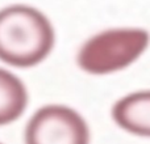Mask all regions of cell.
<instances>
[{
    "mask_svg": "<svg viewBox=\"0 0 150 144\" xmlns=\"http://www.w3.org/2000/svg\"><path fill=\"white\" fill-rule=\"evenodd\" d=\"M55 31L37 8L13 4L0 9V60L16 68H30L50 55Z\"/></svg>",
    "mask_w": 150,
    "mask_h": 144,
    "instance_id": "obj_1",
    "label": "cell"
},
{
    "mask_svg": "<svg viewBox=\"0 0 150 144\" xmlns=\"http://www.w3.org/2000/svg\"><path fill=\"white\" fill-rule=\"evenodd\" d=\"M150 45V33L142 28H112L96 33L80 46L76 63L90 75H109L137 62Z\"/></svg>",
    "mask_w": 150,
    "mask_h": 144,
    "instance_id": "obj_2",
    "label": "cell"
},
{
    "mask_svg": "<svg viewBox=\"0 0 150 144\" xmlns=\"http://www.w3.org/2000/svg\"><path fill=\"white\" fill-rule=\"evenodd\" d=\"M25 144H90V129L73 108L46 105L29 119Z\"/></svg>",
    "mask_w": 150,
    "mask_h": 144,
    "instance_id": "obj_3",
    "label": "cell"
},
{
    "mask_svg": "<svg viewBox=\"0 0 150 144\" xmlns=\"http://www.w3.org/2000/svg\"><path fill=\"white\" fill-rule=\"evenodd\" d=\"M112 118L124 131L150 138V90L129 93L116 101Z\"/></svg>",
    "mask_w": 150,
    "mask_h": 144,
    "instance_id": "obj_4",
    "label": "cell"
},
{
    "mask_svg": "<svg viewBox=\"0 0 150 144\" xmlns=\"http://www.w3.org/2000/svg\"><path fill=\"white\" fill-rule=\"evenodd\" d=\"M28 90L12 72L0 68V126L12 123L28 106Z\"/></svg>",
    "mask_w": 150,
    "mask_h": 144,
    "instance_id": "obj_5",
    "label": "cell"
},
{
    "mask_svg": "<svg viewBox=\"0 0 150 144\" xmlns=\"http://www.w3.org/2000/svg\"><path fill=\"white\" fill-rule=\"evenodd\" d=\"M0 144H1V143H0Z\"/></svg>",
    "mask_w": 150,
    "mask_h": 144,
    "instance_id": "obj_6",
    "label": "cell"
}]
</instances>
